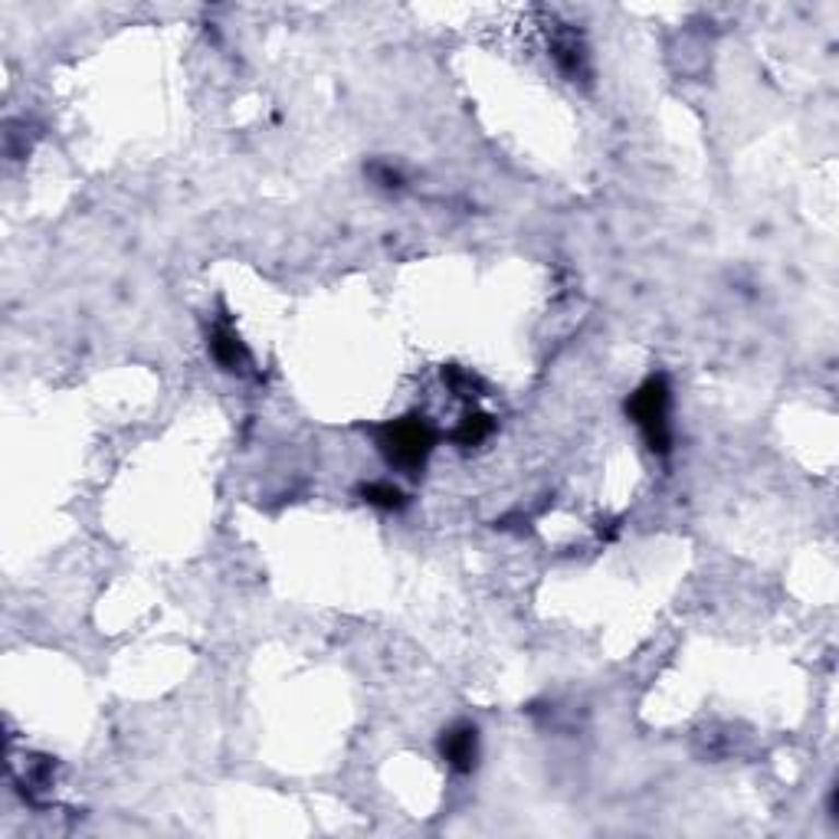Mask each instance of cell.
Instances as JSON below:
<instances>
[{
	"label": "cell",
	"instance_id": "obj_8",
	"mask_svg": "<svg viewBox=\"0 0 839 839\" xmlns=\"http://www.w3.org/2000/svg\"><path fill=\"white\" fill-rule=\"evenodd\" d=\"M443 384L453 391V397H459V400H476V397H482V381L469 371V368H443Z\"/></svg>",
	"mask_w": 839,
	"mask_h": 839
},
{
	"label": "cell",
	"instance_id": "obj_6",
	"mask_svg": "<svg viewBox=\"0 0 839 839\" xmlns=\"http://www.w3.org/2000/svg\"><path fill=\"white\" fill-rule=\"evenodd\" d=\"M358 496H361L368 505L381 509V512H400V509H407V496H404V489L394 486V482H364V486L358 489Z\"/></svg>",
	"mask_w": 839,
	"mask_h": 839
},
{
	"label": "cell",
	"instance_id": "obj_5",
	"mask_svg": "<svg viewBox=\"0 0 839 839\" xmlns=\"http://www.w3.org/2000/svg\"><path fill=\"white\" fill-rule=\"evenodd\" d=\"M551 56H555V62L561 66V72H564V75H571L574 82L591 75V56H587V46H584L581 33H574L571 26H564V30H558V33H555V39H551Z\"/></svg>",
	"mask_w": 839,
	"mask_h": 839
},
{
	"label": "cell",
	"instance_id": "obj_1",
	"mask_svg": "<svg viewBox=\"0 0 839 839\" xmlns=\"http://www.w3.org/2000/svg\"><path fill=\"white\" fill-rule=\"evenodd\" d=\"M627 417L643 433L650 453L669 456L673 453V387L666 374H650L627 400Z\"/></svg>",
	"mask_w": 839,
	"mask_h": 839
},
{
	"label": "cell",
	"instance_id": "obj_4",
	"mask_svg": "<svg viewBox=\"0 0 839 839\" xmlns=\"http://www.w3.org/2000/svg\"><path fill=\"white\" fill-rule=\"evenodd\" d=\"M440 758L456 774H473L479 761V729L473 722H453L440 735Z\"/></svg>",
	"mask_w": 839,
	"mask_h": 839
},
{
	"label": "cell",
	"instance_id": "obj_7",
	"mask_svg": "<svg viewBox=\"0 0 839 839\" xmlns=\"http://www.w3.org/2000/svg\"><path fill=\"white\" fill-rule=\"evenodd\" d=\"M492 430H496V420L489 417V413H479V410H473V413H466L463 420H459V427H456V443L459 446H479V443H486L489 436H492Z\"/></svg>",
	"mask_w": 839,
	"mask_h": 839
},
{
	"label": "cell",
	"instance_id": "obj_3",
	"mask_svg": "<svg viewBox=\"0 0 839 839\" xmlns=\"http://www.w3.org/2000/svg\"><path fill=\"white\" fill-rule=\"evenodd\" d=\"M207 351L220 371L236 374V377H256L253 351L246 348V341L240 338V331L230 322H213V328L207 331Z\"/></svg>",
	"mask_w": 839,
	"mask_h": 839
},
{
	"label": "cell",
	"instance_id": "obj_9",
	"mask_svg": "<svg viewBox=\"0 0 839 839\" xmlns=\"http://www.w3.org/2000/svg\"><path fill=\"white\" fill-rule=\"evenodd\" d=\"M368 174H371V180H374L381 190H400V187H404V174H400L394 164L374 161V164L368 167Z\"/></svg>",
	"mask_w": 839,
	"mask_h": 839
},
{
	"label": "cell",
	"instance_id": "obj_2",
	"mask_svg": "<svg viewBox=\"0 0 839 839\" xmlns=\"http://www.w3.org/2000/svg\"><path fill=\"white\" fill-rule=\"evenodd\" d=\"M377 433V450L384 453V459L400 469V473H420L436 446V430L427 417H397L387 420L384 427L374 430Z\"/></svg>",
	"mask_w": 839,
	"mask_h": 839
}]
</instances>
